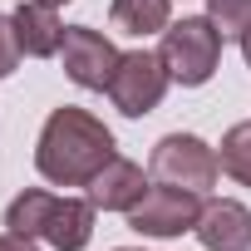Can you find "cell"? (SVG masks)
Segmentation results:
<instances>
[{
    "instance_id": "2e32d148",
    "label": "cell",
    "mask_w": 251,
    "mask_h": 251,
    "mask_svg": "<svg viewBox=\"0 0 251 251\" xmlns=\"http://www.w3.org/2000/svg\"><path fill=\"white\" fill-rule=\"evenodd\" d=\"M236 45H241V59H246V69H251V30H246V35H241Z\"/></svg>"
},
{
    "instance_id": "ba28073f",
    "label": "cell",
    "mask_w": 251,
    "mask_h": 251,
    "mask_svg": "<svg viewBox=\"0 0 251 251\" xmlns=\"http://www.w3.org/2000/svg\"><path fill=\"white\" fill-rule=\"evenodd\" d=\"M192 236L207 251H251V207L231 202V197L202 202V217H197Z\"/></svg>"
},
{
    "instance_id": "277c9868",
    "label": "cell",
    "mask_w": 251,
    "mask_h": 251,
    "mask_svg": "<svg viewBox=\"0 0 251 251\" xmlns=\"http://www.w3.org/2000/svg\"><path fill=\"white\" fill-rule=\"evenodd\" d=\"M148 173H153V182L187 187V192L202 197L207 187H217L222 163H217V148H207L197 133H168V138H158V148L148 158Z\"/></svg>"
},
{
    "instance_id": "7c38bea8",
    "label": "cell",
    "mask_w": 251,
    "mask_h": 251,
    "mask_svg": "<svg viewBox=\"0 0 251 251\" xmlns=\"http://www.w3.org/2000/svg\"><path fill=\"white\" fill-rule=\"evenodd\" d=\"M217 163H222V173H226L231 182L251 187V118H246V123H231V128H226Z\"/></svg>"
},
{
    "instance_id": "6da1fadb",
    "label": "cell",
    "mask_w": 251,
    "mask_h": 251,
    "mask_svg": "<svg viewBox=\"0 0 251 251\" xmlns=\"http://www.w3.org/2000/svg\"><path fill=\"white\" fill-rule=\"evenodd\" d=\"M113 153V133L103 128V118H94L79 103H64L45 118L40 143H35V168L54 187H89Z\"/></svg>"
},
{
    "instance_id": "7a4b0ae2",
    "label": "cell",
    "mask_w": 251,
    "mask_h": 251,
    "mask_svg": "<svg viewBox=\"0 0 251 251\" xmlns=\"http://www.w3.org/2000/svg\"><path fill=\"white\" fill-rule=\"evenodd\" d=\"M94 202L89 197H59L45 187H25L10 207H5V231L45 241L54 251H84L94 236Z\"/></svg>"
},
{
    "instance_id": "8fae6325",
    "label": "cell",
    "mask_w": 251,
    "mask_h": 251,
    "mask_svg": "<svg viewBox=\"0 0 251 251\" xmlns=\"http://www.w3.org/2000/svg\"><path fill=\"white\" fill-rule=\"evenodd\" d=\"M108 20L118 35H133V40H148V35H163L173 25V0H113L108 5Z\"/></svg>"
},
{
    "instance_id": "8992f818",
    "label": "cell",
    "mask_w": 251,
    "mask_h": 251,
    "mask_svg": "<svg viewBox=\"0 0 251 251\" xmlns=\"http://www.w3.org/2000/svg\"><path fill=\"white\" fill-rule=\"evenodd\" d=\"M197 217H202V197H197V192L158 182V187H148L143 202L128 212V226H133L138 236H158V241H163V236H182V231H192Z\"/></svg>"
},
{
    "instance_id": "9c48e42d",
    "label": "cell",
    "mask_w": 251,
    "mask_h": 251,
    "mask_svg": "<svg viewBox=\"0 0 251 251\" xmlns=\"http://www.w3.org/2000/svg\"><path fill=\"white\" fill-rule=\"evenodd\" d=\"M143 192H148V177H143V168L128 163V158H108L103 173L89 182V202H94L99 212H133V207L143 202Z\"/></svg>"
},
{
    "instance_id": "9a60e30c",
    "label": "cell",
    "mask_w": 251,
    "mask_h": 251,
    "mask_svg": "<svg viewBox=\"0 0 251 251\" xmlns=\"http://www.w3.org/2000/svg\"><path fill=\"white\" fill-rule=\"evenodd\" d=\"M0 251H35V241H30V236H15V231H5V236H0Z\"/></svg>"
},
{
    "instance_id": "4fadbf2b",
    "label": "cell",
    "mask_w": 251,
    "mask_h": 251,
    "mask_svg": "<svg viewBox=\"0 0 251 251\" xmlns=\"http://www.w3.org/2000/svg\"><path fill=\"white\" fill-rule=\"evenodd\" d=\"M207 20L222 40H241L251 30V0H207Z\"/></svg>"
},
{
    "instance_id": "52a82bcc",
    "label": "cell",
    "mask_w": 251,
    "mask_h": 251,
    "mask_svg": "<svg viewBox=\"0 0 251 251\" xmlns=\"http://www.w3.org/2000/svg\"><path fill=\"white\" fill-rule=\"evenodd\" d=\"M59 54H64V74L79 84V89H108V79H113V69H118V50H113V40L108 35H99L94 25H69L64 30V45H59Z\"/></svg>"
},
{
    "instance_id": "3957f363",
    "label": "cell",
    "mask_w": 251,
    "mask_h": 251,
    "mask_svg": "<svg viewBox=\"0 0 251 251\" xmlns=\"http://www.w3.org/2000/svg\"><path fill=\"white\" fill-rule=\"evenodd\" d=\"M173 84L182 89H202L212 74H217V59H222V35L212 30L207 15H182L163 30V45H158Z\"/></svg>"
},
{
    "instance_id": "5bb4252c",
    "label": "cell",
    "mask_w": 251,
    "mask_h": 251,
    "mask_svg": "<svg viewBox=\"0 0 251 251\" xmlns=\"http://www.w3.org/2000/svg\"><path fill=\"white\" fill-rule=\"evenodd\" d=\"M20 35H15V20L10 15H0V79L5 74H15V64H20Z\"/></svg>"
},
{
    "instance_id": "30bf717a",
    "label": "cell",
    "mask_w": 251,
    "mask_h": 251,
    "mask_svg": "<svg viewBox=\"0 0 251 251\" xmlns=\"http://www.w3.org/2000/svg\"><path fill=\"white\" fill-rule=\"evenodd\" d=\"M10 20H15L20 50H25L30 59H50V54H59L64 30H69V25H59V5H45V0H25V5H20Z\"/></svg>"
},
{
    "instance_id": "ac0fdd59",
    "label": "cell",
    "mask_w": 251,
    "mask_h": 251,
    "mask_svg": "<svg viewBox=\"0 0 251 251\" xmlns=\"http://www.w3.org/2000/svg\"><path fill=\"white\" fill-rule=\"evenodd\" d=\"M113 251H138V246H113Z\"/></svg>"
},
{
    "instance_id": "5b68a950",
    "label": "cell",
    "mask_w": 251,
    "mask_h": 251,
    "mask_svg": "<svg viewBox=\"0 0 251 251\" xmlns=\"http://www.w3.org/2000/svg\"><path fill=\"white\" fill-rule=\"evenodd\" d=\"M168 84H173V74H168L163 54H153V50H128V54L118 59V69H113V79H108L103 94L113 99L118 113L143 118V113H153V108L163 103Z\"/></svg>"
},
{
    "instance_id": "e0dca14e",
    "label": "cell",
    "mask_w": 251,
    "mask_h": 251,
    "mask_svg": "<svg viewBox=\"0 0 251 251\" xmlns=\"http://www.w3.org/2000/svg\"><path fill=\"white\" fill-rule=\"evenodd\" d=\"M45 5H69V0H45Z\"/></svg>"
}]
</instances>
